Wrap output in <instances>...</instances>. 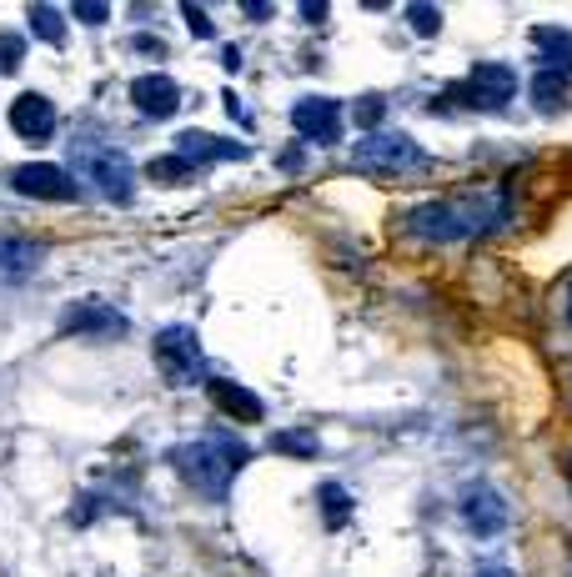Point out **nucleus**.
I'll return each mask as SVG.
<instances>
[{
  "instance_id": "nucleus-1",
  "label": "nucleus",
  "mask_w": 572,
  "mask_h": 577,
  "mask_svg": "<svg viewBox=\"0 0 572 577\" xmlns=\"http://www.w3.org/2000/svg\"><path fill=\"white\" fill-rule=\"evenodd\" d=\"M507 221V196L502 191H457V196H442V201H422L402 216V231L417 236V241H477V236H492L497 226Z\"/></svg>"
},
{
  "instance_id": "nucleus-2",
  "label": "nucleus",
  "mask_w": 572,
  "mask_h": 577,
  "mask_svg": "<svg viewBox=\"0 0 572 577\" xmlns=\"http://www.w3.org/2000/svg\"><path fill=\"white\" fill-rule=\"evenodd\" d=\"M246 462H251V447L241 437H191V442L171 447L176 477L206 502H226L231 482L241 477Z\"/></svg>"
},
{
  "instance_id": "nucleus-3",
  "label": "nucleus",
  "mask_w": 572,
  "mask_h": 577,
  "mask_svg": "<svg viewBox=\"0 0 572 577\" xmlns=\"http://www.w3.org/2000/svg\"><path fill=\"white\" fill-rule=\"evenodd\" d=\"M352 161H357L362 171H372V176H387V181L417 176V171L432 166V156H427L407 131H372V136H362V141L352 146Z\"/></svg>"
},
{
  "instance_id": "nucleus-4",
  "label": "nucleus",
  "mask_w": 572,
  "mask_h": 577,
  "mask_svg": "<svg viewBox=\"0 0 572 577\" xmlns=\"http://www.w3.org/2000/svg\"><path fill=\"white\" fill-rule=\"evenodd\" d=\"M452 96H457L467 111H482V116L507 111L512 96H517V71H512L507 61H477V66L467 71V81H462Z\"/></svg>"
},
{
  "instance_id": "nucleus-5",
  "label": "nucleus",
  "mask_w": 572,
  "mask_h": 577,
  "mask_svg": "<svg viewBox=\"0 0 572 577\" xmlns=\"http://www.w3.org/2000/svg\"><path fill=\"white\" fill-rule=\"evenodd\" d=\"M151 357H156V372L166 382H201L206 377V352H201V337L191 327H161L151 342Z\"/></svg>"
},
{
  "instance_id": "nucleus-6",
  "label": "nucleus",
  "mask_w": 572,
  "mask_h": 577,
  "mask_svg": "<svg viewBox=\"0 0 572 577\" xmlns=\"http://www.w3.org/2000/svg\"><path fill=\"white\" fill-rule=\"evenodd\" d=\"M81 171H86V181L106 201L131 206V196H136V166H131L126 151H116V146H81Z\"/></svg>"
},
{
  "instance_id": "nucleus-7",
  "label": "nucleus",
  "mask_w": 572,
  "mask_h": 577,
  "mask_svg": "<svg viewBox=\"0 0 572 577\" xmlns=\"http://www.w3.org/2000/svg\"><path fill=\"white\" fill-rule=\"evenodd\" d=\"M457 507H462V527H467L472 537H502V532L512 527V502H507L492 482H482V477L462 487Z\"/></svg>"
},
{
  "instance_id": "nucleus-8",
  "label": "nucleus",
  "mask_w": 572,
  "mask_h": 577,
  "mask_svg": "<svg viewBox=\"0 0 572 577\" xmlns=\"http://www.w3.org/2000/svg\"><path fill=\"white\" fill-rule=\"evenodd\" d=\"M11 186L21 196H31V201H76V191H81L76 176L66 166H56V161H26V166H16Z\"/></svg>"
},
{
  "instance_id": "nucleus-9",
  "label": "nucleus",
  "mask_w": 572,
  "mask_h": 577,
  "mask_svg": "<svg viewBox=\"0 0 572 577\" xmlns=\"http://www.w3.org/2000/svg\"><path fill=\"white\" fill-rule=\"evenodd\" d=\"M342 101H332V96H302L297 106H292V126L307 136V141H317V146H337L342 141Z\"/></svg>"
},
{
  "instance_id": "nucleus-10",
  "label": "nucleus",
  "mask_w": 572,
  "mask_h": 577,
  "mask_svg": "<svg viewBox=\"0 0 572 577\" xmlns=\"http://www.w3.org/2000/svg\"><path fill=\"white\" fill-rule=\"evenodd\" d=\"M126 327L131 322L111 302H71L61 312V332L66 337H126Z\"/></svg>"
},
{
  "instance_id": "nucleus-11",
  "label": "nucleus",
  "mask_w": 572,
  "mask_h": 577,
  "mask_svg": "<svg viewBox=\"0 0 572 577\" xmlns=\"http://www.w3.org/2000/svg\"><path fill=\"white\" fill-rule=\"evenodd\" d=\"M131 106L146 116V121H171L181 111V86L166 76V71H146L131 81Z\"/></svg>"
},
{
  "instance_id": "nucleus-12",
  "label": "nucleus",
  "mask_w": 572,
  "mask_h": 577,
  "mask_svg": "<svg viewBox=\"0 0 572 577\" xmlns=\"http://www.w3.org/2000/svg\"><path fill=\"white\" fill-rule=\"evenodd\" d=\"M11 131L26 141V146H46L56 136V106L41 96V91H26L11 101Z\"/></svg>"
},
{
  "instance_id": "nucleus-13",
  "label": "nucleus",
  "mask_w": 572,
  "mask_h": 577,
  "mask_svg": "<svg viewBox=\"0 0 572 577\" xmlns=\"http://www.w3.org/2000/svg\"><path fill=\"white\" fill-rule=\"evenodd\" d=\"M46 261V246L41 241H26V236H0V281L16 286V281H31Z\"/></svg>"
},
{
  "instance_id": "nucleus-14",
  "label": "nucleus",
  "mask_w": 572,
  "mask_h": 577,
  "mask_svg": "<svg viewBox=\"0 0 572 577\" xmlns=\"http://www.w3.org/2000/svg\"><path fill=\"white\" fill-rule=\"evenodd\" d=\"M176 151L181 161H246V141H226V136H211V131H181L176 136Z\"/></svg>"
},
{
  "instance_id": "nucleus-15",
  "label": "nucleus",
  "mask_w": 572,
  "mask_h": 577,
  "mask_svg": "<svg viewBox=\"0 0 572 577\" xmlns=\"http://www.w3.org/2000/svg\"><path fill=\"white\" fill-rule=\"evenodd\" d=\"M206 392H211V402H216L226 417H236V422H261V417H266V402H261L251 387H241V382L216 377V382H206Z\"/></svg>"
},
{
  "instance_id": "nucleus-16",
  "label": "nucleus",
  "mask_w": 572,
  "mask_h": 577,
  "mask_svg": "<svg viewBox=\"0 0 572 577\" xmlns=\"http://www.w3.org/2000/svg\"><path fill=\"white\" fill-rule=\"evenodd\" d=\"M532 106L542 111V116H562L567 106H572V71H552V66H542L537 76H532Z\"/></svg>"
},
{
  "instance_id": "nucleus-17",
  "label": "nucleus",
  "mask_w": 572,
  "mask_h": 577,
  "mask_svg": "<svg viewBox=\"0 0 572 577\" xmlns=\"http://www.w3.org/2000/svg\"><path fill=\"white\" fill-rule=\"evenodd\" d=\"M317 512H322V522L337 532V527H347V522H352L357 502H352V492H347L342 482H322V487H317Z\"/></svg>"
},
{
  "instance_id": "nucleus-18",
  "label": "nucleus",
  "mask_w": 572,
  "mask_h": 577,
  "mask_svg": "<svg viewBox=\"0 0 572 577\" xmlns=\"http://www.w3.org/2000/svg\"><path fill=\"white\" fill-rule=\"evenodd\" d=\"M532 46L542 51V61H547L552 71H572V36H567L562 26H537V31H532Z\"/></svg>"
},
{
  "instance_id": "nucleus-19",
  "label": "nucleus",
  "mask_w": 572,
  "mask_h": 577,
  "mask_svg": "<svg viewBox=\"0 0 572 577\" xmlns=\"http://www.w3.org/2000/svg\"><path fill=\"white\" fill-rule=\"evenodd\" d=\"M26 21H31V31H36L46 46H66V11H56V6H31Z\"/></svg>"
},
{
  "instance_id": "nucleus-20",
  "label": "nucleus",
  "mask_w": 572,
  "mask_h": 577,
  "mask_svg": "<svg viewBox=\"0 0 572 577\" xmlns=\"http://www.w3.org/2000/svg\"><path fill=\"white\" fill-rule=\"evenodd\" d=\"M271 452H286V457H322V442H317V432H276V437H271Z\"/></svg>"
},
{
  "instance_id": "nucleus-21",
  "label": "nucleus",
  "mask_w": 572,
  "mask_h": 577,
  "mask_svg": "<svg viewBox=\"0 0 572 577\" xmlns=\"http://www.w3.org/2000/svg\"><path fill=\"white\" fill-rule=\"evenodd\" d=\"M382 116H387V96H377V91H372V96H362V101L352 106V121H357V126H367V131H377V121H382Z\"/></svg>"
},
{
  "instance_id": "nucleus-22",
  "label": "nucleus",
  "mask_w": 572,
  "mask_h": 577,
  "mask_svg": "<svg viewBox=\"0 0 572 577\" xmlns=\"http://www.w3.org/2000/svg\"><path fill=\"white\" fill-rule=\"evenodd\" d=\"M21 56H26V36L6 31V36H0V76H16Z\"/></svg>"
},
{
  "instance_id": "nucleus-23",
  "label": "nucleus",
  "mask_w": 572,
  "mask_h": 577,
  "mask_svg": "<svg viewBox=\"0 0 572 577\" xmlns=\"http://www.w3.org/2000/svg\"><path fill=\"white\" fill-rule=\"evenodd\" d=\"M407 21H412L417 36H437L442 31V11L437 6H407Z\"/></svg>"
},
{
  "instance_id": "nucleus-24",
  "label": "nucleus",
  "mask_w": 572,
  "mask_h": 577,
  "mask_svg": "<svg viewBox=\"0 0 572 577\" xmlns=\"http://www.w3.org/2000/svg\"><path fill=\"white\" fill-rule=\"evenodd\" d=\"M146 171H151L156 181H181V176H191V166H186V161H151Z\"/></svg>"
},
{
  "instance_id": "nucleus-25",
  "label": "nucleus",
  "mask_w": 572,
  "mask_h": 577,
  "mask_svg": "<svg viewBox=\"0 0 572 577\" xmlns=\"http://www.w3.org/2000/svg\"><path fill=\"white\" fill-rule=\"evenodd\" d=\"M71 16L86 21V26H106V21H111V6H71Z\"/></svg>"
},
{
  "instance_id": "nucleus-26",
  "label": "nucleus",
  "mask_w": 572,
  "mask_h": 577,
  "mask_svg": "<svg viewBox=\"0 0 572 577\" xmlns=\"http://www.w3.org/2000/svg\"><path fill=\"white\" fill-rule=\"evenodd\" d=\"M181 16H186V21H191V31H196V36H216V31H211V16H206V11H201V6H186V11H181Z\"/></svg>"
},
{
  "instance_id": "nucleus-27",
  "label": "nucleus",
  "mask_w": 572,
  "mask_h": 577,
  "mask_svg": "<svg viewBox=\"0 0 572 577\" xmlns=\"http://www.w3.org/2000/svg\"><path fill=\"white\" fill-rule=\"evenodd\" d=\"M302 21H327V6H302Z\"/></svg>"
},
{
  "instance_id": "nucleus-28",
  "label": "nucleus",
  "mask_w": 572,
  "mask_h": 577,
  "mask_svg": "<svg viewBox=\"0 0 572 577\" xmlns=\"http://www.w3.org/2000/svg\"><path fill=\"white\" fill-rule=\"evenodd\" d=\"M477 577H517V572H507V567H482Z\"/></svg>"
},
{
  "instance_id": "nucleus-29",
  "label": "nucleus",
  "mask_w": 572,
  "mask_h": 577,
  "mask_svg": "<svg viewBox=\"0 0 572 577\" xmlns=\"http://www.w3.org/2000/svg\"><path fill=\"white\" fill-rule=\"evenodd\" d=\"M567 322H572V292H567Z\"/></svg>"
},
{
  "instance_id": "nucleus-30",
  "label": "nucleus",
  "mask_w": 572,
  "mask_h": 577,
  "mask_svg": "<svg viewBox=\"0 0 572 577\" xmlns=\"http://www.w3.org/2000/svg\"><path fill=\"white\" fill-rule=\"evenodd\" d=\"M567 482H572V452H567Z\"/></svg>"
}]
</instances>
